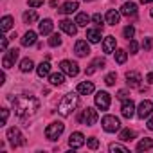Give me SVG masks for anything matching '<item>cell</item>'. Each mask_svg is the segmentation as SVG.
Segmentation results:
<instances>
[{"label": "cell", "instance_id": "35", "mask_svg": "<svg viewBox=\"0 0 153 153\" xmlns=\"http://www.w3.org/2000/svg\"><path fill=\"white\" fill-rule=\"evenodd\" d=\"M123 34H124V38H133V34H135V27L133 25H126L124 29H123Z\"/></svg>", "mask_w": 153, "mask_h": 153}, {"label": "cell", "instance_id": "26", "mask_svg": "<svg viewBox=\"0 0 153 153\" xmlns=\"http://www.w3.org/2000/svg\"><path fill=\"white\" fill-rule=\"evenodd\" d=\"M36 72L40 78H45V76H51V63L49 61H42L38 67H36Z\"/></svg>", "mask_w": 153, "mask_h": 153}, {"label": "cell", "instance_id": "11", "mask_svg": "<svg viewBox=\"0 0 153 153\" xmlns=\"http://www.w3.org/2000/svg\"><path fill=\"white\" fill-rule=\"evenodd\" d=\"M74 52L78 54L79 58L88 56V54H90V45H88V42H87V40H78V42H76V45H74Z\"/></svg>", "mask_w": 153, "mask_h": 153}, {"label": "cell", "instance_id": "39", "mask_svg": "<svg viewBox=\"0 0 153 153\" xmlns=\"http://www.w3.org/2000/svg\"><path fill=\"white\" fill-rule=\"evenodd\" d=\"M92 22H94V24H96L97 27H103V22H105V18H103V16H101L99 13H96V15L92 16Z\"/></svg>", "mask_w": 153, "mask_h": 153}, {"label": "cell", "instance_id": "7", "mask_svg": "<svg viewBox=\"0 0 153 153\" xmlns=\"http://www.w3.org/2000/svg\"><path fill=\"white\" fill-rule=\"evenodd\" d=\"M7 139H9V142L15 146V148H18V146H24L25 144V139H24V135L20 133V130L18 128H9L7 130Z\"/></svg>", "mask_w": 153, "mask_h": 153}, {"label": "cell", "instance_id": "41", "mask_svg": "<svg viewBox=\"0 0 153 153\" xmlns=\"http://www.w3.org/2000/svg\"><path fill=\"white\" fill-rule=\"evenodd\" d=\"M29 7H40V6H43V0H29Z\"/></svg>", "mask_w": 153, "mask_h": 153}, {"label": "cell", "instance_id": "43", "mask_svg": "<svg viewBox=\"0 0 153 153\" xmlns=\"http://www.w3.org/2000/svg\"><path fill=\"white\" fill-rule=\"evenodd\" d=\"M7 117H9V110H7V108H4V110H2V124H6V123H7Z\"/></svg>", "mask_w": 153, "mask_h": 153}, {"label": "cell", "instance_id": "44", "mask_svg": "<svg viewBox=\"0 0 153 153\" xmlns=\"http://www.w3.org/2000/svg\"><path fill=\"white\" fill-rule=\"evenodd\" d=\"M142 47L148 51V49H151V38H144V42H142Z\"/></svg>", "mask_w": 153, "mask_h": 153}, {"label": "cell", "instance_id": "47", "mask_svg": "<svg viewBox=\"0 0 153 153\" xmlns=\"http://www.w3.org/2000/svg\"><path fill=\"white\" fill-rule=\"evenodd\" d=\"M148 128H149V130L153 131V114L149 115V121H148Z\"/></svg>", "mask_w": 153, "mask_h": 153}, {"label": "cell", "instance_id": "13", "mask_svg": "<svg viewBox=\"0 0 153 153\" xmlns=\"http://www.w3.org/2000/svg\"><path fill=\"white\" fill-rule=\"evenodd\" d=\"M121 114H123V117H126V119H131V117L137 114V112H135V105H133L131 99H124V101H123Z\"/></svg>", "mask_w": 153, "mask_h": 153}, {"label": "cell", "instance_id": "3", "mask_svg": "<svg viewBox=\"0 0 153 153\" xmlns=\"http://www.w3.org/2000/svg\"><path fill=\"white\" fill-rule=\"evenodd\" d=\"M63 130H65V124H63V123H59V121L51 123V124L45 128V137H47L49 140H58V137L63 133Z\"/></svg>", "mask_w": 153, "mask_h": 153}, {"label": "cell", "instance_id": "1", "mask_svg": "<svg viewBox=\"0 0 153 153\" xmlns=\"http://www.w3.org/2000/svg\"><path fill=\"white\" fill-rule=\"evenodd\" d=\"M13 101V108H15V114L22 119H27V117H33L40 106V101L34 97V96H27V94H22V96H16L15 99L11 97Z\"/></svg>", "mask_w": 153, "mask_h": 153}, {"label": "cell", "instance_id": "21", "mask_svg": "<svg viewBox=\"0 0 153 153\" xmlns=\"http://www.w3.org/2000/svg\"><path fill=\"white\" fill-rule=\"evenodd\" d=\"M105 65H106V61H105L103 58H96V59H94V61L88 65V68H87V74H88V76H92V74H94L97 68H103Z\"/></svg>", "mask_w": 153, "mask_h": 153}, {"label": "cell", "instance_id": "2", "mask_svg": "<svg viewBox=\"0 0 153 153\" xmlns=\"http://www.w3.org/2000/svg\"><path fill=\"white\" fill-rule=\"evenodd\" d=\"M78 103H79V97H78V94H74V92H70V94H67L61 101H59V105H58V112H59V115H63V117H68L74 110H76V106H78Z\"/></svg>", "mask_w": 153, "mask_h": 153}, {"label": "cell", "instance_id": "38", "mask_svg": "<svg viewBox=\"0 0 153 153\" xmlns=\"http://www.w3.org/2000/svg\"><path fill=\"white\" fill-rule=\"evenodd\" d=\"M87 146H88L90 149H97V148H99V140H97L96 137H90V139L87 140Z\"/></svg>", "mask_w": 153, "mask_h": 153}, {"label": "cell", "instance_id": "5", "mask_svg": "<svg viewBox=\"0 0 153 153\" xmlns=\"http://www.w3.org/2000/svg\"><path fill=\"white\" fill-rule=\"evenodd\" d=\"M101 124H103V130L108 131V133H115L121 128V123H119V119L115 115H105L103 121H101Z\"/></svg>", "mask_w": 153, "mask_h": 153}, {"label": "cell", "instance_id": "17", "mask_svg": "<svg viewBox=\"0 0 153 153\" xmlns=\"http://www.w3.org/2000/svg\"><path fill=\"white\" fill-rule=\"evenodd\" d=\"M105 20H106V24H108V25H117V24H119V20H121V13H119L117 9H108V13H106Z\"/></svg>", "mask_w": 153, "mask_h": 153}, {"label": "cell", "instance_id": "49", "mask_svg": "<svg viewBox=\"0 0 153 153\" xmlns=\"http://www.w3.org/2000/svg\"><path fill=\"white\" fill-rule=\"evenodd\" d=\"M149 15H151V18H153V7H151V11H149Z\"/></svg>", "mask_w": 153, "mask_h": 153}, {"label": "cell", "instance_id": "19", "mask_svg": "<svg viewBox=\"0 0 153 153\" xmlns=\"http://www.w3.org/2000/svg\"><path fill=\"white\" fill-rule=\"evenodd\" d=\"M103 52H106V54L115 52V36H106L105 38V42H103Z\"/></svg>", "mask_w": 153, "mask_h": 153}, {"label": "cell", "instance_id": "34", "mask_svg": "<svg viewBox=\"0 0 153 153\" xmlns=\"http://www.w3.org/2000/svg\"><path fill=\"white\" fill-rule=\"evenodd\" d=\"M108 149H110L112 153H115V151H121V153H128V148H126V146H121V144H115V142H112V144L108 146Z\"/></svg>", "mask_w": 153, "mask_h": 153}, {"label": "cell", "instance_id": "50", "mask_svg": "<svg viewBox=\"0 0 153 153\" xmlns=\"http://www.w3.org/2000/svg\"><path fill=\"white\" fill-rule=\"evenodd\" d=\"M85 2H92V0H85Z\"/></svg>", "mask_w": 153, "mask_h": 153}, {"label": "cell", "instance_id": "29", "mask_svg": "<svg viewBox=\"0 0 153 153\" xmlns=\"http://www.w3.org/2000/svg\"><path fill=\"white\" fill-rule=\"evenodd\" d=\"M13 24H15L13 16H4L2 20H0V27H2V31H4V33H7V31L13 27Z\"/></svg>", "mask_w": 153, "mask_h": 153}, {"label": "cell", "instance_id": "37", "mask_svg": "<svg viewBox=\"0 0 153 153\" xmlns=\"http://www.w3.org/2000/svg\"><path fill=\"white\" fill-rule=\"evenodd\" d=\"M115 79H117V74H115V72H110L106 78H105V83H106L108 87H112V85H115Z\"/></svg>", "mask_w": 153, "mask_h": 153}, {"label": "cell", "instance_id": "46", "mask_svg": "<svg viewBox=\"0 0 153 153\" xmlns=\"http://www.w3.org/2000/svg\"><path fill=\"white\" fill-rule=\"evenodd\" d=\"M146 81H148L149 85H153V72H148V76H146Z\"/></svg>", "mask_w": 153, "mask_h": 153}, {"label": "cell", "instance_id": "22", "mask_svg": "<svg viewBox=\"0 0 153 153\" xmlns=\"http://www.w3.org/2000/svg\"><path fill=\"white\" fill-rule=\"evenodd\" d=\"M78 7H79V4H78V2H74V0H70V2H65V4L61 6L59 13H63V15H72Z\"/></svg>", "mask_w": 153, "mask_h": 153}, {"label": "cell", "instance_id": "42", "mask_svg": "<svg viewBox=\"0 0 153 153\" xmlns=\"http://www.w3.org/2000/svg\"><path fill=\"white\" fill-rule=\"evenodd\" d=\"M128 96H130V94H128L126 90H119V92H117V97H119L121 101H124V99H128Z\"/></svg>", "mask_w": 153, "mask_h": 153}, {"label": "cell", "instance_id": "45", "mask_svg": "<svg viewBox=\"0 0 153 153\" xmlns=\"http://www.w3.org/2000/svg\"><path fill=\"white\" fill-rule=\"evenodd\" d=\"M0 47H2V51H6V49H7V38H6V36H2V42H0Z\"/></svg>", "mask_w": 153, "mask_h": 153}, {"label": "cell", "instance_id": "33", "mask_svg": "<svg viewBox=\"0 0 153 153\" xmlns=\"http://www.w3.org/2000/svg\"><path fill=\"white\" fill-rule=\"evenodd\" d=\"M126 58H128V52H126V51H123V49H117V51H115V61H117L119 65H123V63L126 61Z\"/></svg>", "mask_w": 153, "mask_h": 153}, {"label": "cell", "instance_id": "15", "mask_svg": "<svg viewBox=\"0 0 153 153\" xmlns=\"http://www.w3.org/2000/svg\"><path fill=\"white\" fill-rule=\"evenodd\" d=\"M101 34H103V27H94L87 31V38L90 43H99L101 42Z\"/></svg>", "mask_w": 153, "mask_h": 153}, {"label": "cell", "instance_id": "25", "mask_svg": "<svg viewBox=\"0 0 153 153\" xmlns=\"http://www.w3.org/2000/svg\"><path fill=\"white\" fill-rule=\"evenodd\" d=\"M36 43V33L34 31H27L25 34H24V38H22V45L24 47H31V45H34Z\"/></svg>", "mask_w": 153, "mask_h": 153}, {"label": "cell", "instance_id": "6", "mask_svg": "<svg viewBox=\"0 0 153 153\" xmlns=\"http://www.w3.org/2000/svg\"><path fill=\"white\" fill-rule=\"evenodd\" d=\"M59 70L65 72L67 76H70V78H74V76H78V74H79V65L76 63V61L63 59V61L59 63Z\"/></svg>", "mask_w": 153, "mask_h": 153}, {"label": "cell", "instance_id": "48", "mask_svg": "<svg viewBox=\"0 0 153 153\" xmlns=\"http://www.w3.org/2000/svg\"><path fill=\"white\" fill-rule=\"evenodd\" d=\"M142 4H149V2H153V0H140Z\"/></svg>", "mask_w": 153, "mask_h": 153}, {"label": "cell", "instance_id": "30", "mask_svg": "<svg viewBox=\"0 0 153 153\" xmlns=\"http://www.w3.org/2000/svg\"><path fill=\"white\" fill-rule=\"evenodd\" d=\"M33 68H34V63H33L31 58H25V59L20 61V70H22V72H31Z\"/></svg>", "mask_w": 153, "mask_h": 153}, {"label": "cell", "instance_id": "20", "mask_svg": "<svg viewBox=\"0 0 153 153\" xmlns=\"http://www.w3.org/2000/svg\"><path fill=\"white\" fill-rule=\"evenodd\" d=\"M49 81H51V85H54V87H59V85H63L65 83V72H54V74H51L49 76Z\"/></svg>", "mask_w": 153, "mask_h": 153}, {"label": "cell", "instance_id": "32", "mask_svg": "<svg viewBox=\"0 0 153 153\" xmlns=\"http://www.w3.org/2000/svg\"><path fill=\"white\" fill-rule=\"evenodd\" d=\"M38 20V13L36 11H25L24 13V22L25 24H33V22H36Z\"/></svg>", "mask_w": 153, "mask_h": 153}, {"label": "cell", "instance_id": "4", "mask_svg": "<svg viewBox=\"0 0 153 153\" xmlns=\"http://www.w3.org/2000/svg\"><path fill=\"white\" fill-rule=\"evenodd\" d=\"M79 123L85 124V126H94V124L97 123V112H96L94 108L87 106V108L83 110V114L79 115Z\"/></svg>", "mask_w": 153, "mask_h": 153}, {"label": "cell", "instance_id": "31", "mask_svg": "<svg viewBox=\"0 0 153 153\" xmlns=\"http://www.w3.org/2000/svg\"><path fill=\"white\" fill-rule=\"evenodd\" d=\"M76 24H78L79 27H87V24L90 22V16L87 15V13H79L78 16H76V20H74Z\"/></svg>", "mask_w": 153, "mask_h": 153}, {"label": "cell", "instance_id": "40", "mask_svg": "<svg viewBox=\"0 0 153 153\" xmlns=\"http://www.w3.org/2000/svg\"><path fill=\"white\" fill-rule=\"evenodd\" d=\"M137 51H139V43H137L135 40H130V52H131V54H135Z\"/></svg>", "mask_w": 153, "mask_h": 153}, {"label": "cell", "instance_id": "28", "mask_svg": "<svg viewBox=\"0 0 153 153\" xmlns=\"http://www.w3.org/2000/svg\"><path fill=\"white\" fill-rule=\"evenodd\" d=\"M153 148V139H142L139 144H137V151H148V149H151Z\"/></svg>", "mask_w": 153, "mask_h": 153}, {"label": "cell", "instance_id": "9", "mask_svg": "<svg viewBox=\"0 0 153 153\" xmlns=\"http://www.w3.org/2000/svg\"><path fill=\"white\" fill-rule=\"evenodd\" d=\"M151 114H153V103L144 99V101L137 106V115H139L140 119H146V117H149Z\"/></svg>", "mask_w": 153, "mask_h": 153}, {"label": "cell", "instance_id": "24", "mask_svg": "<svg viewBox=\"0 0 153 153\" xmlns=\"http://www.w3.org/2000/svg\"><path fill=\"white\" fill-rule=\"evenodd\" d=\"M92 92H94V83H90V81H83V83L78 85V94H81V96H88V94H92Z\"/></svg>", "mask_w": 153, "mask_h": 153}, {"label": "cell", "instance_id": "18", "mask_svg": "<svg viewBox=\"0 0 153 153\" xmlns=\"http://www.w3.org/2000/svg\"><path fill=\"white\" fill-rule=\"evenodd\" d=\"M121 15H124V16H135V15H137V4H135V2H126V4H123Z\"/></svg>", "mask_w": 153, "mask_h": 153}, {"label": "cell", "instance_id": "8", "mask_svg": "<svg viewBox=\"0 0 153 153\" xmlns=\"http://www.w3.org/2000/svg\"><path fill=\"white\" fill-rule=\"evenodd\" d=\"M94 101H96V106L99 110H108L110 108V94L108 92H97Z\"/></svg>", "mask_w": 153, "mask_h": 153}, {"label": "cell", "instance_id": "14", "mask_svg": "<svg viewBox=\"0 0 153 153\" xmlns=\"http://www.w3.org/2000/svg\"><path fill=\"white\" fill-rule=\"evenodd\" d=\"M59 29L63 33H67L68 36H74L76 33H78V24L72 22V20H61L59 22Z\"/></svg>", "mask_w": 153, "mask_h": 153}, {"label": "cell", "instance_id": "16", "mask_svg": "<svg viewBox=\"0 0 153 153\" xmlns=\"http://www.w3.org/2000/svg\"><path fill=\"white\" fill-rule=\"evenodd\" d=\"M140 81H142V78H140V74H139V72L131 70V72L126 74V83H128V87H139Z\"/></svg>", "mask_w": 153, "mask_h": 153}, {"label": "cell", "instance_id": "12", "mask_svg": "<svg viewBox=\"0 0 153 153\" xmlns=\"http://www.w3.org/2000/svg\"><path fill=\"white\" fill-rule=\"evenodd\" d=\"M18 49H11V51H7L6 52V56H4V59H2V65H4V68H11L13 65H15V61L18 59Z\"/></svg>", "mask_w": 153, "mask_h": 153}, {"label": "cell", "instance_id": "23", "mask_svg": "<svg viewBox=\"0 0 153 153\" xmlns=\"http://www.w3.org/2000/svg\"><path fill=\"white\" fill-rule=\"evenodd\" d=\"M38 29H40V34H51L52 29H54V24H52L51 18H45V20H42V24H40Z\"/></svg>", "mask_w": 153, "mask_h": 153}, {"label": "cell", "instance_id": "10", "mask_svg": "<svg viewBox=\"0 0 153 153\" xmlns=\"http://www.w3.org/2000/svg\"><path fill=\"white\" fill-rule=\"evenodd\" d=\"M83 144H85V135H83L81 131L70 133V137H68V146H70L72 149H78V148H81Z\"/></svg>", "mask_w": 153, "mask_h": 153}, {"label": "cell", "instance_id": "36", "mask_svg": "<svg viewBox=\"0 0 153 153\" xmlns=\"http://www.w3.org/2000/svg\"><path fill=\"white\" fill-rule=\"evenodd\" d=\"M49 45H51V47H58V45H61V38H59V34H51V38H49Z\"/></svg>", "mask_w": 153, "mask_h": 153}, {"label": "cell", "instance_id": "27", "mask_svg": "<svg viewBox=\"0 0 153 153\" xmlns=\"http://www.w3.org/2000/svg\"><path fill=\"white\" fill-rule=\"evenodd\" d=\"M119 139H121L123 142H130V140L135 139V131L130 130V128H126V130H123V131L119 133Z\"/></svg>", "mask_w": 153, "mask_h": 153}]
</instances>
